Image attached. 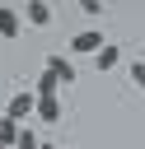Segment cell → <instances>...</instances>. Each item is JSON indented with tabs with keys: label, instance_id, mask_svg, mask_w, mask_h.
<instances>
[{
	"label": "cell",
	"instance_id": "6da1fadb",
	"mask_svg": "<svg viewBox=\"0 0 145 149\" xmlns=\"http://www.w3.org/2000/svg\"><path fill=\"white\" fill-rule=\"evenodd\" d=\"M33 112H37V93H33V88L14 93V98H9V107H5V116H9V121H19V126H23Z\"/></svg>",
	"mask_w": 145,
	"mask_h": 149
},
{
	"label": "cell",
	"instance_id": "7a4b0ae2",
	"mask_svg": "<svg viewBox=\"0 0 145 149\" xmlns=\"http://www.w3.org/2000/svg\"><path fill=\"white\" fill-rule=\"evenodd\" d=\"M103 47H108V37H103L98 28H84V33L70 37V51H80V56H98Z\"/></svg>",
	"mask_w": 145,
	"mask_h": 149
},
{
	"label": "cell",
	"instance_id": "3957f363",
	"mask_svg": "<svg viewBox=\"0 0 145 149\" xmlns=\"http://www.w3.org/2000/svg\"><path fill=\"white\" fill-rule=\"evenodd\" d=\"M19 33H23V14H19V9H9V5H0V37H5V42H14Z\"/></svg>",
	"mask_w": 145,
	"mask_h": 149
},
{
	"label": "cell",
	"instance_id": "277c9868",
	"mask_svg": "<svg viewBox=\"0 0 145 149\" xmlns=\"http://www.w3.org/2000/svg\"><path fill=\"white\" fill-rule=\"evenodd\" d=\"M42 70H51L61 84H70V79H75V61H70V56H61V51H56V56H47V65H42Z\"/></svg>",
	"mask_w": 145,
	"mask_h": 149
},
{
	"label": "cell",
	"instance_id": "5b68a950",
	"mask_svg": "<svg viewBox=\"0 0 145 149\" xmlns=\"http://www.w3.org/2000/svg\"><path fill=\"white\" fill-rule=\"evenodd\" d=\"M23 23H33V28H47V23H51V5H42V0H33V5L23 9Z\"/></svg>",
	"mask_w": 145,
	"mask_h": 149
},
{
	"label": "cell",
	"instance_id": "8992f818",
	"mask_svg": "<svg viewBox=\"0 0 145 149\" xmlns=\"http://www.w3.org/2000/svg\"><path fill=\"white\" fill-rule=\"evenodd\" d=\"M33 93H37V98H56V93H61V79H56L51 70H42V74L33 79Z\"/></svg>",
	"mask_w": 145,
	"mask_h": 149
},
{
	"label": "cell",
	"instance_id": "52a82bcc",
	"mask_svg": "<svg viewBox=\"0 0 145 149\" xmlns=\"http://www.w3.org/2000/svg\"><path fill=\"white\" fill-rule=\"evenodd\" d=\"M33 116H37V121H47V126H51V121H61V98H37V112H33Z\"/></svg>",
	"mask_w": 145,
	"mask_h": 149
},
{
	"label": "cell",
	"instance_id": "ba28073f",
	"mask_svg": "<svg viewBox=\"0 0 145 149\" xmlns=\"http://www.w3.org/2000/svg\"><path fill=\"white\" fill-rule=\"evenodd\" d=\"M19 130H23L19 121H9V116H0V149H14V144H19Z\"/></svg>",
	"mask_w": 145,
	"mask_h": 149
},
{
	"label": "cell",
	"instance_id": "9c48e42d",
	"mask_svg": "<svg viewBox=\"0 0 145 149\" xmlns=\"http://www.w3.org/2000/svg\"><path fill=\"white\" fill-rule=\"evenodd\" d=\"M117 61H122V47H117V42H108V47H103V51L94 56V65H98V70H112Z\"/></svg>",
	"mask_w": 145,
	"mask_h": 149
},
{
	"label": "cell",
	"instance_id": "30bf717a",
	"mask_svg": "<svg viewBox=\"0 0 145 149\" xmlns=\"http://www.w3.org/2000/svg\"><path fill=\"white\" fill-rule=\"evenodd\" d=\"M37 144H42V140H37V135H33L28 126H23V130H19V144H14V149H37Z\"/></svg>",
	"mask_w": 145,
	"mask_h": 149
},
{
	"label": "cell",
	"instance_id": "8fae6325",
	"mask_svg": "<svg viewBox=\"0 0 145 149\" xmlns=\"http://www.w3.org/2000/svg\"><path fill=\"white\" fill-rule=\"evenodd\" d=\"M80 9H84V14H89V19H98V14H103V9H108V5H103V0H80Z\"/></svg>",
	"mask_w": 145,
	"mask_h": 149
},
{
	"label": "cell",
	"instance_id": "7c38bea8",
	"mask_svg": "<svg viewBox=\"0 0 145 149\" xmlns=\"http://www.w3.org/2000/svg\"><path fill=\"white\" fill-rule=\"evenodd\" d=\"M131 84L145 88V61H131Z\"/></svg>",
	"mask_w": 145,
	"mask_h": 149
},
{
	"label": "cell",
	"instance_id": "4fadbf2b",
	"mask_svg": "<svg viewBox=\"0 0 145 149\" xmlns=\"http://www.w3.org/2000/svg\"><path fill=\"white\" fill-rule=\"evenodd\" d=\"M37 149H51V144H37Z\"/></svg>",
	"mask_w": 145,
	"mask_h": 149
}]
</instances>
